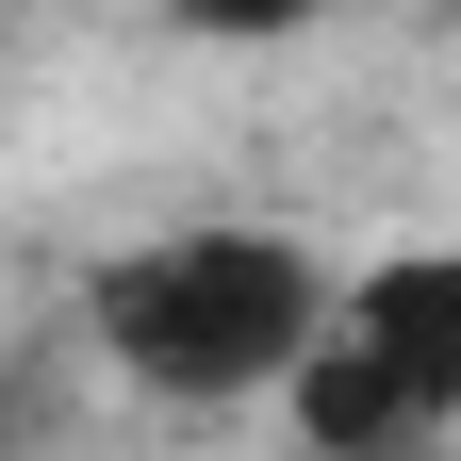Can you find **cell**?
Listing matches in <instances>:
<instances>
[{"instance_id":"cell-1","label":"cell","mask_w":461,"mask_h":461,"mask_svg":"<svg viewBox=\"0 0 461 461\" xmlns=\"http://www.w3.org/2000/svg\"><path fill=\"white\" fill-rule=\"evenodd\" d=\"M313 330H330V264L280 230H165L99 280V363L132 395H182V412L280 395L313 363Z\"/></svg>"},{"instance_id":"cell-2","label":"cell","mask_w":461,"mask_h":461,"mask_svg":"<svg viewBox=\"0 0 461 461\" xmlns=\"http://www.w3.org/2000/svg\"><path fill=\"white\" fill-rule=\"evenodd\" d=\"M297 395L313 461H412L461 429V248H379L363 280H330L313 363L280 379Z\"/></svg>"},{"instance_id":"cell-3","label":"cell","mask_w":461,"mask_h":461,"mask_svg":"<svg viewBox=\"0 0 461 461\" xmlns=\"http://www.w3.org/2000/svg\"><path fill=\"white\" fill-rule=\"evenodd\" d=\"M182 33H297V17H330V0H165Z\"/></svg>"},{"instance_id":"cell-4","label":"cell","mask_w":461,"mask_h":461,"mask_svg":"<svg viewBox=\"0 0 461 461\" xmlns=\"http://www.w3.org/2000/svg\"><path fill=\"white\" fill-rule=\"evenodd\" d=\"M50 412H67V395H50V363H0V461L50 445Z\"/></svg>"}]
</instances>
